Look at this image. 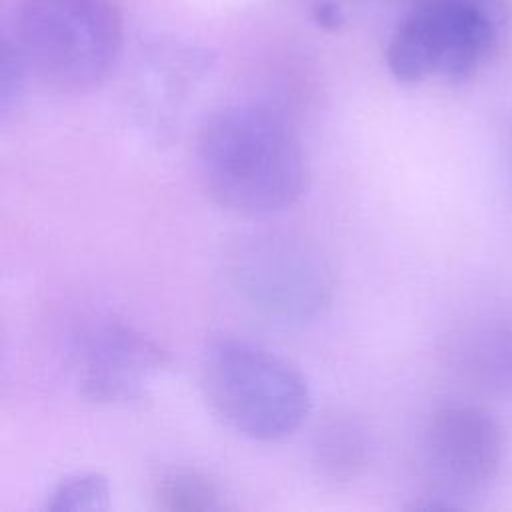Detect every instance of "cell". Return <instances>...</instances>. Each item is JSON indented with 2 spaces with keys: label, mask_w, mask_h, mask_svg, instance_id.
Here are the masks:
<instances>
[{
  "label": "cell",
  "mask_w": 512,
  "mask_h": 512,
  "mask_svg": "<svg viewBox=\"0 0 512 512\" xmlns=\"http://www.w3.org/2000/svg\"><path fill=\"white\" fill-rule=\"evenodd\" d=\"M196 170L214 202L244 216L288 210L310 180L300 138L264 104H234L212 114L196 138Z\"/></svg>",
  "instance_id": "cell-1"
},
{
  "label": "cell",
  "mask_w": 512,
  "mask_h": 512,
  "mask_svg": "<svg viewBox=\"0 0 512 512\" xmlns=\"http://www.w3.org/2000/svg\"><path fill=\"white\" fill-rule=\"evenodd\" d=\"M200 388L228 428L260 442L292 436L312 410L308 382L288 360L236 338L204 350Z\"/></svg>",
  "instance_id": "cell-2"
},
{
  "label": "cell",
  "mask_w": 512,
  "mask_h": 512,
  "mask_svg": "<svg viewBox=\"0 0 512 512\" xmlns=\"http://www.w3.org/2000/svg\"><path fill=\"white\" fill-rule=\"evenodd\" d=\"M122 36L114 0H26L12 38L44 84L86 92L114 70Z\"/></svg>",
  "instance_id": "cell-3"
},
{
  "label": "cell",
  "mask_w": 512,
  "mask_h": 512,
  "mask_svg": "<svg viewBox=\"0 0 512 512\" xmlns=\"http://www.w3.org/2000/svg\"><path fill=\"white\" fill-rule=\"evenodd\" d=\"M226 274L244 302L284 322L318 316L334 292L332 268L322 252L282 232H256L234 242Z\"/></svg>",
  "instance_id": "cell-4"
},
{
  "label": "cell",
  "mask_w": 512,
  "mask_h": 512,
  "mask_svg": "<svg viewBox=\"0 0 512 512\" xmlns=\"http://www.w3.org/2000/svg\"><path fill=\"white\" fill-rule=\"evenodd\" d=\"M488 16L464 0H430L394 30L386 64L402 84H418L434 74L452 84L466 82L494 46Z\"/></svg>",
  "instance_id": "cell-5"
},
{
  "label": "cell",
  "mask_w": 512,
  "mask_h": 512,
  "mask_svg": "<svg viewBox=\"0 0 512 512\" xmlns=\"http://www.w3.org/2000/svg\"><path fill=\"white\" fill-rule=\"evenodd\" d=\"M504 434L494 416L470 404L432 412L420 438V468L434 502L424 508H460L498 474Z\"/></svg>",
  "instance_id": "cell-6"
},
{
  "label": "cell",
  "mask_w": 512,
  "mask_h": 512,
  "mask_svg": "<svg viewBox=\"0 0 512 512\" xmlns=\"http://www.w3.org/2000/svg\"><path fill=\"white\" fill-rule=\"evenodd\" d=\"M164 366L166 352L152 338L116 320L84 328L72 348L74 380L94 402L142 398Z\"/></svg>",
  "instance_id": "cell-7"
},
{
  "label": "cell",
  "mask_w": 512,
  "mask_h": 512,
  "mask_svg": "<svg viewBox=\"0 0 512 512\" xmlns=\"http://www.w3.org/2000/svg\"><path fill=\"white\" fill-rule=\"evenodd\" d=\"M312 452L314 464L326 478L346 482L366 468L370 460V440L358 422L334 418L316 432Z\"/></svg>",
  "instance_id": "cell-8"
},
{
  "label": "cell",
  "mask_w": 512,
  "mask_h": 512,
  "mask_svg": "<svg viewBox=\"0 0 512 512\" xmlns=\"http://www.w3.org/2000/svg\"><path fill=\"white\" fill-rule=\"evenodd\" d=\"M466 362L478 382L512 398V318L482 326L466 348Z\"/></svg>",
  "instance_id": "cell-9"
},
{
  "label": "cell",
  "mask_w": 512,
  "mask_h": 512,
  "mask_svg": "<svg viewBox=\"0 0 512 512\" xmlns=\"http://www.w3.org/2000/svg\"><path fill=\"white\" fill-rule=\"evenodd\" d=\"M152 500L158 510L166 512H208L220 510V490L216 482L186 466L164 468L152 480Z\"/></svg>",
  "instance_id": "cell-10"
},
{
  "label": "cell",
  "mask_w": 512,
  "mask_h": 512,
  "mask_svg": "<svg viewBox=\"0 0 512 512\" xmlns=\"http://www.w3.org/2000/svg\"><path fill=\"white\" fill-rule=\"evenodd\" d=\"M112 504L110 480L100 472H80L64 478L48 496L50 512H100Z\"/></svg>",
  "instance_id": "cell-11"
},
{
  "label": "cell",
  "mask_w": 512,
  "mask_h": 512,
  "mask_svg": "<svg viewBox=\"0 0 512 512\" xmlns=\"http://www.w3.org/2000/svg\"><path fill=\"white\" fill-rule=\"evenodd\" d=\"M28 72H30L28 64L16 40L6 36L2 42V66H0V110L4 118L18 104Z\"/></svg>",
  "instance_id": "cell-12"
},
{
  "label": "cell",
  "mask_w": 512,
  "mask_h": 512,
  "mask_svg": "<svg viewBox=\"0 0 512 512\" xmlns=\"http://www.w3.org/2000/svg\"><path fill=\"white\" fill-rule=\"evenodd\" d=\"M312 16H314V22L324 30H338L344 24L342 10L328 0L316 2L312 8Z\"/></svg>",
  "instance_id": "cell-13"
},
{
  "label": "cell",
  "mask_w": 512,
  "mask_h": 512,
  "mask_svg": "<svg viewBox=\"0 0 512 512\" xmlns=\"http://www.w3.org/2000/svg\"><path fill=\"white\" fill-rule=\"evenodd\" d=\"M502 148H504V170H506V180H508L510 194H512V126H510V128L506 130V134H504Z\"/></svg>",
  "instance_id": "cell-14"
}]
</instances>
